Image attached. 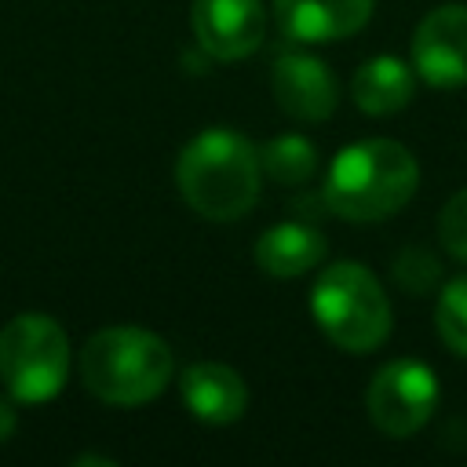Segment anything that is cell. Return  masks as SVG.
Wrapping results in <instances>:
<instances>
[{
	"label": "cell",
	"mask_w": 467,
	"mask_h": 467,
	"mask_svg": "<svg viewBox=\"0 0 467 467\" xmlns=\"http://www.w3.org/2000/svg\"><path fill=\"white\" fill-rule=\"evenodd\" d=\"M193 33L201 51L219 62L248 58L266 36L263 0H193Z\"/></svg>",
	"instance_id": "obj_8"
},
{
	"label": "cell",
	"mask_w": 467,
	"mask_h": 467,
	"mask_svg": "<svg viewBox=\"0 0 467 467\" xmlns=\"http://www.w3.org/2000/svg\"><path fill=\"white\" fill-rule=\"evenodd\" d=\"M15 427H18V416H15L11 401H4V398H0V445L15 434Z\"/></svg>",
	"instance_id": "obj_18"
},
{
	"label": "cell",
	"mask_w": 467,
	"mask_h": 467,
	"mask_svg": "<svg viewBox=\"0 0 467 467\" xmlns=\"http://www.w3.org/2000/svg\"><path fill=\"white\" fill-rule=\"evenodd\" d=\"M175 358L157 332L135 325H113L95 332L80 350L84 387L109 405L153 401L171 379Z\"/></svg>",
	"instance_id": "obj_3"
},
{
	"label": "cell",
	"mask_w": 467,
	"mask_h": 467,
	"mask_svg": "<svg viewBox=\"0 0 467 467\" xmlns=\"http://www.w3.org/2000/svg\"><path fill=\"white\" fill-rule=\"evenodd\" d=\"M274 11L292 40L325 44L365 29L372 18V0H274Z\"/></svg>",
	"instance_id": "obj_10"
},
{
	"label": "cell",
	"mask_w": 467,
	"mask_h": 467,
	"mask_svg": "<svg viewBox=\"0 0 467 467\" xmlns=\"http://www.w3.org/2000/svg\"><path fill=\"white\" fill-rule=\"evenodd\" d=\"M270 84H274L277 106L288 117H296V120L317 124V120H328L336 113V102H339L336 73L321 58H314L306 51H285V55H277L274 73H270Z\"/></svg>",
	"instance_id": "obj_9"
},
{
	"label": "cell",
	"mask_w": 467,
	"mask_h": 467,
	"mask_svg": "<svg viewBox=\"0 0 467 467\" xmlns=\"http://www.w3.org/2000/svg\"><path fill=\"white\" fill-rule=\"evenodd\" d=\"M434 325H438L441 343L452 354L467 358V274L441 288L438 310H434Z\"/></svg>",
	"instance_id": "obj_15"
},
{
	"label": "cell",
	"mask_w": 467,
	"mask_h": 467,
	"mask_svg": "<svg viewBox=\"0 0 467 467\" xmlns=\"http://www.w3.org/2000/svg\"><path fill=\"white\" fill-rule=\"evenodd\" d=\"M259 164H263V171H266L274 182H281V186H299V182H306V179L314 175L317 153H314L310 139H303V135H277V139H270V142L259 150Z\"/></svg>",
	"instance_id": "obj_14"
},
{
	"label": "cell",
	"mask_w": 467,
	"mask_h": 467,
	"mask_svg": "<svg viewBox=\"0 0 467 467\" xmlns=\"http://www.w3.org/2000/svg\"><path fill=\"white\" fill-rule=\"evenodd\" d=\"M438 405V379L431 365L416 358H398L387 361L368 387V416L372 423L390 434V438H409L416 434Z\"/></svg>",
	"instance_id": "obj_6"
},
{
	"label": "cell",
	"mask_w": 467,
	"mask_h": 467,
	"mask_svg": "<svg viewBox=\"0 0 467 467\" xmlns=\"http://www.w3.org/2000/svg\"><path fill=\"white\" fill-rule=\"evenodd\" d=\"M394 277H398L412 296H423V292L438 281V263H434V255H431L427 248H409V252L398 255Z\"/></svg>",
	"instance_id": "obj_17"
},
{
	"label": "cell",
	"mask_w": 467,
	"mask_h": 467,
	"mask_svg": "<svg viewBox=\"0 0 467 467\" xmlns=\"http://www.w3.org/2000/svg\"><path fill=\"white\" fill-rule=\"evenodd\" d=\"M328 244L314 226L277 223L255 241V263L270 277H299L325 259Z\"/></svg>",
	"instance_id": "obj_13"
},
{
	"label": "cell",
	"mask_w": 467,
	"mask_h": 467,
	"mask_svg": "<svg viewBox=\"0 0 467 467\" xmlns=\"http://www.w3.org/2000/svg\"><path fill=\"white\" fill-rule=\"evenodd\" d=\"M420 182L416 157L394 139H361L336 153L321 201L350 223H376L401 212Z\"/></svg>",
	"instance_id": "obj_2"
},
{
	"label": "cell",
	"mask_w": 467,
	"mask_h": 467,
	"mask_svg": "<svg viewBox=\"0 0 467 467\" xmlns=\"http://www.w3.org/2000/svg\"><path fill=\"white\" fill-rule=\"evenodd\" d=\"M179 394L186 409L204 423H234L248 409V387L244 379L219 361H197L179 376Z\"/></svg>",
	"instance_id": "obj_11"
},
{
	"label": "cell",
	"mask_w": 467,
	"mask_h": 467,
	"mask_svg": "<svg viewBox=\"0 0 467 467\" xmlns=\"http://www.w3.org/2000/svg\"><path fill=\"white\" fill-rule=\"evenodd\" d=\"M317 328L350 354H368L390 336V303L376 274L361 263H332L310 292Z\"/></svg>",
	"instance_id": "obj_4"
},
{
	"label": "cell",
	"mask_w": 467,
	"mask_h": 467,
	"mask_svg": "<svg viewBox=\"0 0 467 467\" xmlns=\"http://www.w3.org/2000/svg\"><path fill=\"white\" fill-rule=\"evenodd\" d=\"M438 237L452 259L467 263V190H460L445 201V208L438 215Z\"/></svg>",
	"instance_id": "obj_16"
},
{
	"label": "cell",
	"mask_w": 467,
	"mask_h": 467,
	"mask_svg": "<svg viewBox=\"0 0 467 467\" xmlns=\"http://www.w3.org/2000/svg\"><path fill=\"white\" fill-rule=\"evenodd\" d=\"M69 376V339L47 314H18L0 332V379L18 401H51Z\"/></svg>",
	"instance_id": "obj_5"
},
{
	"label": "cell",
	"mask_w": 467,
	"mask_h": 467,
	"mask_svg": "<svg viewBox=\"0 0 467 467\" xmlns=\"http://www.w3.org/2000/svg\"><path fill=\"white\" fill-rule=\"evenodd\" d=\"M412 69L398 55H376L358 66L350 80V95L361 113L368 117H390L412 102Z\"/></svg>",
	"instance_id": "obj_12"
},
{
	"label": "cell",
	"mask_w": 467,
	"mask_h": 467,
	"mask_svg": "<svg viewBox=\"0 0 467 467\" xmlns=\"http://www.w3.org/2000/svg\"><path fill=\"white\" fill-rule=\"evenodd\" d=\"M416 73L441 91L467 84V7L445 4L431 11L412 33Z\"/></svg>",
	"instance_id": "obj_7"
},
{
	"label": "cell",
	"mask_w": 467,
	"mask_h": 467,
	"mask_svg": "<svg viewBox=\"0 0 467 467\" xmlns=\"http://www.w3.org/2000/svg\"><path fill=\"white\" fill-rule=\"evenodd\" d=\"M175 182L197 215L215 223L241 219L263 186L259 150L241 131L208 128L182 146L175 161Z\"/></svg>",
	"instance_id": "obj_1"
}]
</instances>
